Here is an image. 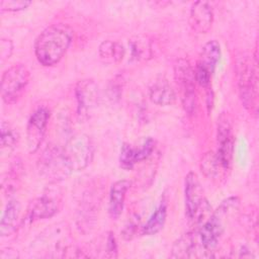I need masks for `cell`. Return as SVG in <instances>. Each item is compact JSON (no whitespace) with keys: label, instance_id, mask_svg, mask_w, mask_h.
I'll return each mask as SVG.
<instances>
[{"label":"cell","instance_id":"cb8c5ba5","mask_svg":"<svg viewBox=\"0 0 259 259\" xmlns=\"http://www.w3.org/2000/svg\"><path fill=\"white\" fill-rule=\"evenodd\" d=\"M211 75L212 73H210L208 69H206L204 66H202L198 62L196 63V66L194 69V77H195L196 83H198L201 87L207 88L210 84Z\"/></svg>","mask_w":259,"mask_h":259},{"label":"cell","instance_id":"9a60e30c","mask_svg":"<svg viewBox=\"0 0 259 259\" xmlns=\"http://www.w3.org/2000/svg\"><path fill=\"white\" fill-rule=\"evenodd\" d=\"M150 99L157 105H171L176 100V93L170 83L163 78L153 82L149 90Z\"/></svg>","mask_w":259,"mask_h":259},{"label":"cell","instance_id":"6da1fadb","mask_svg":"<svg viewBox=\"0 0 259 259\" xmlns=\"http://www.w3.org/2000/svg\"><path fill=\"white\" fill-rule=\"evenodd\" d=\"M73 34V29L64 23L48 26L34 42V55L37 61L47 67L58 64L69 49Z\"/></svg>","mask_w":259,"mask_h":259},{"label":"cell","instance_id":"484cf974","mask_svg":"<svg viewBox=\"0 0 259 259\" xmlns=\"http://www.w3.org/2000/svg\"><path fill=\"white\" fill-rule=\"evenodd\" d=\"M13 52V44L10 39L2 38L0 42V59L1 63H4L10 58Z\"/></svg>","mask_w":259,"mask_h":259},{"label":"cell","instance_id":"277c9868","mask_svg":"<svg viewBox=\"0 0 259 259\" xmlns=\"http://www.w3.org/2000/svg\"><path fill=\"white\" fill-rule=\"evenodd\" d=\"M174 79L184 110L188 114H192L196 107V81L194 69L187 59L180 58L174 64Z\"/></svg>","mask_w":259,"mask_h":259},{"label":"cell","instance_id":"52a82bcc","mask_svg":"<svg viewBox=\"0 0 259 259\" xmlns=\"http://www.w3.org/2000/svg\"><path fill=\"white\" fill-rule=\"evenodd\" d=\"M218 150L215 152L223 167L229 171L233 162L235 138L230 118L227 113H222L218 119L217 127Z\"/></svg>","mask_w":259,"mask_h":259},{"label":"cell","instance_id":"603a6c76","mask_svg":"<svg viewBox=\"0 0 259 259\" xmlns=\"http://www.w3.org/2000/svg\"><path fill=\"white\" fill-rule=\"evenodd\" d=\"M19 136L17 131L12 127L8 122L2 121L1 123V151L12 152L18 142Z\"/></svg>","mask_w":259,"mask_h":259},{"label":"cell","instance_id":"8fae6325","mask_svg":"<svg viewBox=\"0 0 259 259\" xmlns=\"http://www.w3.org/2000/svg\"><path fill=\"white\" fill-rule=\"evenodd\" d=\"M184 196L186 215L188 220L193 221L199 209L205 202L201 185L199 183L197 175L194 172H189L185 177Z\"/></svg>","mask_w":259,"mask_h":259},{"label":"cell","instance_id":"7402d4cb","mask_svg":"<svg viewBox=\"0 0 259 259\" xmlns=\"http://www.w3.org/2000/svg\"><path fill=\"white\" fill-rule=\"evenodd\" d=\"M132 57L136 60H147L152 57V47L150 40L142 35L135 36L130 40Z\"/></svg>","mask_w":259,"mask_h":259},{"label":"cell","instance_id":"d6986e66","mask_svg":"<svg viewBox=\"0 0 259 259\" xmlns=\"http://www.w3.org/2000/svg\"><path fill=\"white\" fill-rule=\"evenodd\" d=\"M167 218V200L162 199L160 204L154 210L147 223L142 227V233L145 235H155L160 232L166 222Z\"/></svg>","mask_w":259,"mask_h":259},{"label":"cell","instance_id":"4fadbf2b","mask_svg":"<svg viewBox=\"0 0 259 259\" xmlns=\"http://www.w3.org/2000/svg\"><path fill=\"white\" fill-rule=\"evenodd\" d=\"M213 22V10L206 1L194 2L189 12V25L197 33H206Z\"/></svg>","mask_w":259,"mask_h":259},{"label":"cell","instance_id":"44dd1931","mask_svg":"<svg viewBox=\"0 0 259 259\" xmlns=\"http://www.w3.org/2000/svg\"><path fill=\"white\" fill-rule=\"evenodd\" d=\"M100 58L106 63H119L124 57V48L118 41L103 40L98 48Z\"/></svg>","mask_w":259,"mask_h":259},{"label":"cell","instance_id":"9c48e42d","mask_svg":"<svg viewBox=\"0 0 259 259\" xmlns=\"http://www.w3.org/2000/svg\"><path fill=\"white\" fill-rule=\"evenodd\" d=\"M61 196L57 191H49L30 201L26 211V220L29 223L50 219L55 215L61 206Z\"/></svg>","mask_w":259,"mask_h":259},{"label":"cell","instance_id":"5b68a950","mask_svg":"<svg viewBox=\"0 0 259 259\" xmlns=\"http://www.w3.org/2000/svg\"><path fill=\"white\" fill-rule=\"evenodd\" d=\"M30 74L23 64L10 66L2 75L1 96L5 103L13 104L22 95L29 82Z\"/></svg>","mask_w":259,"mask_h":259},{"label":"cell","instance_id":"8992f818","mask_svg":"<svg viewBox=\"0 0 259 259\" xmlns=\"http://www.w3.org/2000/svg\"><path fill=\"white\" fill-rule=\"evenodd\" d=\"M64 151L72 170L80 171L91 163L94 147L89 136L77 134L69 139L64 147Z\"/></svg>","mask_w":259,"mask_h":259},{"label":"cell","instance_id":"30bf717a","mask_svg":"<svg viewBox=\"0 0 259 259\" xmlns=\"http://www.w3.org/2000/svg\"><path fill=\"white\" fill-rule=\"evenodd\" d=\"M50 118V110L45 106L37 107L30 115L26 126L27 147L33 153L39 148L46 134V128Z\"/></svg>","mask_w":259,"mask_h":259},{"label":"cell","instance_id":"5bb4252c","mask_svg":"<svg viewBox=\"0 0 259 259\" xmlns=\"http://www.w3.org/2000/svg\"><path fill=\"white\" fill-rule=\"evenodd\" d=\"M131 187V182L125 179L115 181L109 191L108 211L112 219L116 220L122 212L126 192Z\"/></svg>","mask_w":259,"mask_h":259},{"label":"cell","instance_id":"2e32d148","mask_svg":"<svg viewBox=\"0 0 259 259\" xmlns=\"http://www.w3.org/2000/svg\"><path fill=\"white\" fill-rule=\"evenodd\" d=\"M196 232L187 233L181 236L172 246L171 257L173 258H192L199 256Z\"/></svg>","mask_w":259,"mask_h":259},{"label":"cell","instance_id":"3957f363","mask_svg":"<svg viewBox=\"0 0 259 259\" xmlns=\"http://www.w3.org/2000/svg\"><path fill=\"white\" fill-rule=\"evenodd\" d=\"M37 168L39 174L50 182L62 181L73 171L64 148L54 145L48 146L42 151L37 162Z\"/></svg>","mask_w":259,"mask_h":259},{"label":"cell","instance_id":"83f0119b","mask_svg":"<svg viewBox=\"0 0 259 259\" xmlns=\"http://www.w3.org/2000/svg\"><path fill=\"white\" fill-rule=\"evenodd\" d=\"M19 255L17 253V251H15L14 249L11 248H7L5 250H2L0 253V258L1 259H15L18 258Z\"/></svg>","mask_w":259,"mask_h":259},{"label":"cell","instance_id":"ffe728a7","mask_svg":"<svg viewBox=\"0 0 259 259\" xmlns=\"http://www.w3.org/2000/svg\"><path fill=\"white\" fill-rule=\"evenodd\" d=\"M222 51L220 44L212 39L204 44V46L201 49L199 60L197 61L199 64L204 66L206 69L209 70L210 73L213 74L215 67L221 59Z\"/></svg>","mask_w":259,"mask_h":259},{"label":"cell","instance_id":"e0dca14e","mask_svg":"<svg viewBox=\"0 0 259 259\" xmlns=\"http://www.w3.org/2000/svg\"><path fill=\"white\" fill-rule=\"evenodd\" d=\"M20 209V203L17 200L10 199L7 202L0 222V235L2 237L10 236L16 231L19 222Z\"/></svg>","mask_w":259,"mask_h":259},{"label":"cell","instance_id":"7c38bea8","mask_svg":"<svg viewBox=\"0 0 259 259\" xmlns=\"http://www.w3.org/2000/svg\"><path fill=\"white\" fill-rule=\"evenodd\" d=\"M155 148V142L153 139H146L139 148H134L132 145L124 143L120 149L119 165L124 170H131L134 166L148 159Z\"/></svg>","mask_w":259,"mask_h":259},{"label":"cell","instance_id":"ba28073f","mask_svg":"<svg viewBox=\"0 0 259 259\" xmlns=\"http://www.w3.org/2000/svg\"><path fill=\"white\" fill-rule=\"evenodd\" d=\"M75 96L77 100V114L80 118L86 119L98 104V86L91 79L78 81L75 86Z\"/></svg>","mask_w":259,"mask_h":259},{"label":"cell","instance_id":"ac0fdd59","mask_svg":"<svg viewBox=\"0 0 259 259\" xmlns=\"http://www.w3.org/2000/svg\"><path fill=\"white\" fill-rule=\"evenodd\" d=\"M200 170L203 175L212 180H219L227 174V170L223 167L215 152H206L200 160Z\"/></svg>","mask_w":259,"mask_h":259},{"label":"cell","instance_id":"7a4b0ae2","mask_svg":"<svg viewBox=\"0 0 259 259\" xmlns=\"http://www.w3.org/2000/svg\"><path fill=\"white\" fill-rule=\"evenodd\" d=\"M237 77L239 94L244 107L257 115L258 111V76L257 57L249 56L239 58L237 61Z\"/></svg>","mask_w":259,"mask_h":259},{"label":"cell","instance_id":"4316f807","mask_svg":"<svg viewBox=\"0 0 259 259\" xmlns=\"http://www.w3.org/2000/svg\"><path fill=\"white\" fill-rule=\"evenodd\" d=\"M105 249L107 253V257H116L117 256V246L115 242V238L112 233H108L105 243Z\"/></svg>","mask_w":259,"mask_h":259},{"label":"cell","instance_id":"d4e9b609","mask_svg":"<svg viewBox=\"0 0 259 259\" xmlns=\"http://www.w3.org/2000/svg\"><path fill=\"white\" fill-rule=\"evenodd\" d=\"M31 4L25 0H3L0 2L2 11H20L27 8Z\"/></svg>","mask_w":259,"mask_h":259}]
</instances>
